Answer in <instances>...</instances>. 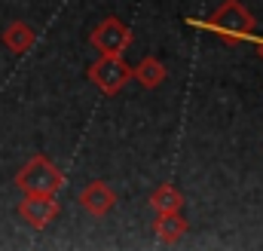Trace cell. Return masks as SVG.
Listing matches in <instances>:
<instances>
[{
  "label": "cell",
  "mask_w": 263,
  "mask_h": 251,
  "mask_svg": "<svg viewBox=\"0 0 263 251\" xmlns=\"http://www.w3.org/2000/svg\"><path fill=\"white\" fill-rule=\"evenodd\" d=\"M205 28L214 31L223 43L236 46V43H242V40H248V37L254 34L257 19H254V12H251L242 0H223V3L205 19Z\"/></svg>",
  "instance_id": "1"
},
{
  "label": "cell",
  "mask_w": 263,
  "mask_h": 251,
  "mask_svg": "<svg viewBox=\"0 0 263 251\" xmlns=\"http://www.w3.org/2000/svg\"><path fill=\"white\" fill-rule=\"evenodd\" d=\"M15 184L25 190V193H59L65 184V175L59 166H52L49 156L43 153H34L15 175Z\"/></svg>",
  "instance_id": "2"
},
{
  "label": "cell",
  "mask_w": 263,
  "mask_h": 251,
  "mask_svg": "<svg viewBox=\"0 0 263 251\" xmlns=\"http://www.w3.org/2000/svg\"><path fill=\"white\" fill-rule=\"evenodd\" d=\"M89 83H95L104 95H117L132 80V67L123 62V56H101L89 64Z\"/></svg>",
  "instance_id": "3"
},
{
  "label": "cell",
  "mask_w": 263,
  "mask_h": 251,
  "mask_svg": "<svg viewBox=\"0 0 263 251\" xmlns=\"http://www.w3.org/2000/svg\"><path fill=\"white\" fill-rule=\"evenodd\" d=\"M89 43H92L101 56H123L132 46V31L117 19V15H107V19H101V22L92 28Z\"/></svg>",
  "instance_id": "4"
},
{
  "label": "cell",
  "mask_w": 263,
  "mask_h": 251,
  "mask_svg": "<svg viewBox=\"0 0 263 251\" xmlns=\"http://www.w3.org/2000/svg\"><path fill=\"white\" fill-rule=\"evenodd\" d=\"M18 218L34 227V230H46L59 214H62V205L55 199V193H25V199L18 202Z\"/></svg>",
  "instance_id": "5"
},
{
  "label": "cell",
  "mask_w": 263,
  "mask_h": 251,
  "mask_svg": "<svg viewBox=\"0 0 263 251\" xmlns=\"http://www.w3.org/2000/svg\"><path fill=\"white\" fill-rule=\"evenodd\" d=\"M80 205H83L89 214L104 218L107 211H114V205H117V193L107 187L104 181H89L86 187L80 190Z\"/></svg>",
  "instance_id": "6"
},
{
  "label": "cell",
  "mask_w": 263,
  "mask_h": 251,
  "mask_svg": "<svg viewBox=\"0 0 263 251\" xmlns=\"http://www.w3.org/2000/svg\"><path fill=\"white\" fill-rule=\"evenodd\" d=\"M153 233H156V239H159V242L172 245V242H178V239L187 233V221H184V214H181V211H156Z\"/></svg>",
  "instance_id": "7"
},
{
  "label": "cell",
  "mask_w": 263,
  "mask_h": 251,
  "mask_svg": "<svg viewBox=\"0 0 263 251\" xmlns=\"http://www.w3.org/2000/svg\"><path fill=\"white\" fill-rule=\"evenodd\" d=\"M132 77H135L144 89H156V86L165 83L168 70H165V64L159 62L156 56H147V59H141V62L132 67Z\"/></svg>",
  "instance_id": "8"
},
{
  "label": "cell",
  "mask_w": 263,
  "mask_h": 251,
  "mask_svg": "<svg viewBox=\"0 0 263 251\" xmlns=\"http://www.w3.org/2000/svg\"><path fill=\"white\" fill-rule=\"evenodd\" d=\"M3 46H6L9 52H15V56L28 52V49L34 46V28H31L28 22H12V25H6V28H3Z\"/></svg>",
  "instance_id": "9"
},
{
  "label": "cell",
  "mask_w": 263,
  "mask_h": 251,
  "mask_svg": "<svg viewBox=\"0 0 263 251\" xmlns=\"http://www.w3.org/2000/svg\"><path fill=\"white\" fill-rule=\"evenodd\" d=\"M150 205L156 211H181L184 208V196H181V190L172 187V184H159L150 193Z\"/></svg>",
  "instance_id": "10"
}]
</instances>
